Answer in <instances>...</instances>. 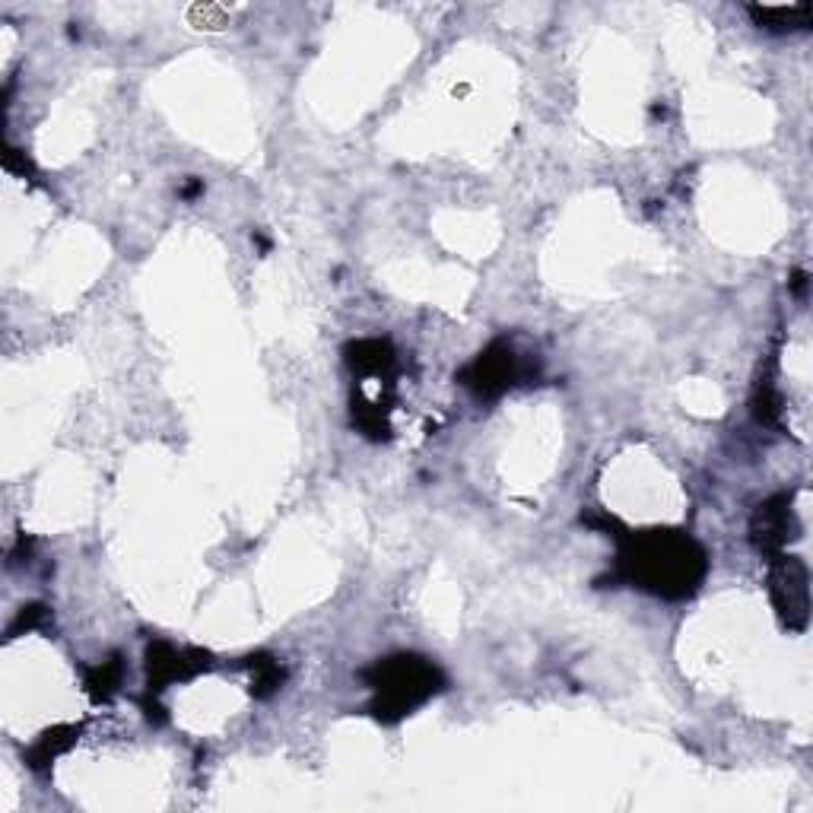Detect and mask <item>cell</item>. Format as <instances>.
I'll return each instance as SVG.
<instances>
[{"instance_id":"2","label":"cell","mask_w":813,"mask_h":813,"mask_svg":"<svg viewBox=\"0 0 813 813\" xmlns=\"http://www.w3.org/2000/svg\"><path fill=\"white\" fill-rule=\"evenodd\" d=\"M753 16L760 23H779L775 29H798L810 23V4H798V7H763L753 10Z\"/></svg>"},{"instance_id":"1","label":"cell","mask_w":813,"mask_h":813,"mask_svg":"<svg viewBox=\"0 0 813 813\" xmlns=\"http://www.w3.org/2000/svg\"><path fill=\"white\" fill-rule=\"evenodd\" d=\"M775 585H779V591L788 594V604H782L785 613H788V620L794 626H804V620H807V575H804V566L794 563V559H788V563H782L779 572H775Z\"/></svg>"}]
</instances>
